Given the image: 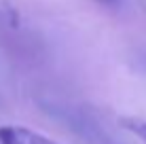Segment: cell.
<instances>
[{"label":"cell","instance_id":"cell-1","mask_svg":"<svg viewBox=\"0 0 146 144\" xmlns=\"http://www.w3.org/2000/svg\"><path fill=\"white\" fill-rule=\"evenodd\" d=\"M0 144H59L51 138L32 131L21 125H7L0 127Z\"/></svg>","mask_w":146,"mask_h":144}]
</instances>
